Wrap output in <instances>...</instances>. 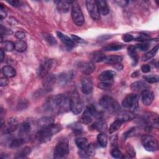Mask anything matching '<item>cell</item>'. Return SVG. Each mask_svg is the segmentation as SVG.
Listing matches in <instances>:
<instances>
[{
  "label": "cell",
  "instance_id": "26",
  "mask_svg": "<svg viewBox=\"0 0 159 159\" xmlns=\"http://www.w3.org/2000/svg\"><path fill=\"white\" fill-rule=\"evenodd\" d=\"M136 47L135 46L130 45L127 48V52L129 55L130 57V58L132 60V64L133 65H136V64L138 62L139 57L137 55V53L136 51Z\"/></svg>",
  "mask_w": 159,
  "mask_h": 159
},
{
  "label": "cell",
  "instance_id": "3",
  "mask_svg": "<svg viewBox=\"0 0 159 159\" xmlns=\"http://www.w3.org/2000/svg\"><path fill=\"white\" fill-rule=\"evenodd\" d=\"M99 103L102 109L111 114L120 113L121 108L119 104L111 96H102L100 99Z\"/></svg>",
  "mask_w": 159,
  "mask_h": 159
},
{
  "label": "cell",
  "instance_id": "36",
  "mask_svg": "<svg viewBox=\"0 0 159 159\" xmlns=\"http://www.w3.org/2000/svg\"><path fill=\"white\" fill-rule=\"evenodd\" d=\"M97 140L99 145L102 147H106L107 144V137L106 134L101 132L97 137Z\"/></svg>",
  "mask_w": 159,
  "mask_h": 159
},
{
  "label": "cell",
  "instance_id": "47",
  "mask_svg": "<svg viewBox=\"0 0 159 159\" xmlns=\"http://www.w3.org/2000/svg\"><path fill=\"white\" fill-rule=\"evenodd\" d=\"M150 39V35L147 34H144V33L140 34L136 38H134L135 40L142 42H143L144 41H146V40H148Z\"/></svg>",
  "mask_w": 159,
  "mask_h": 159
},
{
  "label": "cell",
  "instance_id": "20",
  "mask_svg": "<svg viewBox=\"0 0 159 159\" xmlns=\"http://www.w3.org/2000/svg\"><path fill=\"white\" fill-rule=\"evenodd\" d=\"M73 76V73L71 71L64 72L59 74L57 77V80L60 83L64 84L70 82Z\"/></svg>",
  "mask_w": 159,
  "mask_h": 159
},
{
  "label": "cell",
  "instance_id": "11",
  "mask_svg": "<svg viewBox=\"0 0 159 159\" xmlns=\"http://www.w3.org/2000/svg\"><path fill=\"white\" fill-rule=\"evenodd\" d=\"M32 123L30 120H26L24 121L20 125L19 130V135L20 137L24 139L25 140L28 139L32 132Z\"/></svg>",
  "mask_w": 159,
  "mask_h": 159
},
{
  "label": "cell",
  "instance_id": "17",
  "mask_svg": "<svg viewBox=\"0 0 159 159\" xmlns=\"http://www.w3.org/2000/svg\"><path fill=\"white\" fill-rule=\"evenodd\" d=\"M57 35L61 42L68 48H73L75 47V42L72 40V39L70 38L65 34H63L61 32L57 31Z\"/></svg>",
  "mask_w": 159,
  "mask_h": 159
},
{
  "label": "cell",
  "instance_id": "60",
  "mask_svg": "<svg viewBox=\"0 0 159 159\" xmlns=\"http://www.w3.org/2000/svg\"><path fill=\"white\" fill-rule=\"evenodd\" d=\"M0 56H1V61L2 62L4 60V53L2 48H1L0 50Z\"/></svg>",
  "mask_w": 159,
  "mask_h": 159
},
{
  "label": "cell",
  "instance_id": "33",
  "mask_svg": "<svg viewBox=\"0 0 159 159\" xmlns=\"http://www.w3.org/2000/svg\"><path fill=\"white\" fill-rule=\"evenodd\" d=\"M75 143L76 146L80 150H84L88 145V141L84 137H79L76 139Z\"/></svg>",
  "mask_w": 159,
  "mask_h": 159
},
{
  "label": "cell",
  "instance_id": "25",
  "mask_svg": "<svg viewBox=\"0 0 159 159\" xmlns=\"http://www.w3.org/2000/svg\"><path fill=\"white\" fill-rule=\"evenodd\" d=\"M123 58L120 55H109L105 57L103 62L107 64H118L122 61Z\"/></svg>",
  "mask_w": 159,
  "mask_h": 159
},
{
  "label": "cell",
  "instance_id": "42",
  "mask_svg": "<svg viewBox=\"0 0 159 159\" xmlns=\"http://www.w3.org/2000/svg\"><path fill=\"white\" fill-rule=\"evenodd\" d=\"M143 78L148 83H155L158 81V77L157 75H145Z\"/></svg>",
  "mask_w": 159,
  "mask_h": 159
},
{
  "label": "cell",
  "instance_id": "59",
  "mask_svg": "<svg viewBox=\"0 0 159 159\" xmlns=\"http://www.w3.org/2000/svg\"><path fill=\"white\" fill-rule=\"evenodd\" d=\"M116 2L120 6H126L129 3V1H116Z\"/></svg>",
  "mask_w": 159,
  "mask_h": 159
},
{
  "label": "cell",
  "instance_id": "32",
  "mask_svg": "<svg viewBox=\"0 0 159 159\" xmlns=\"http://www.w3.org/2000/svg\"><path fill=\"white\" fill-rule=\"evenodd\" d=\"M123 123L124 122L121 119L117 118L110 125V127L109 129V134H112L116 131H117V130H119Z\"/></svg>",
  "mask_w": 159,
  "mask_h": 159
},
{
  "label": "cell",
  "instance_id": "53",
  "mask_svg": "<svg viewBox=\"0 0 159 159\" xmlns=\"http://www.w3.org/2000/svg\"><path fill=\"white\" fill-rule=\"evenodd\" d=\"M7 2L9 3L11 5H12L14 7H20L22 6V2L17 0H11V1H7Z\"/></svg>",
  "mask_w": 159,
  "mask_h": 159
},
{
  "label": "cell",
  "instance_id": "51",
  "mask_svg": "<svg viewBox=\"0 0 159 159\" xmlns=\"http://www.w3.org/2000/svg\"><path fill=\"white\" fill-rule=\"evenodd\" d=\"M135 130V128L133 127V128H131L129 130H127V132H125V133H124L123 134V136H122V138H123V140H125L127 138H128L129 137H130L132 134L133 132Z\"/></svg>",
  "mask_w": 159,
  "mask_h": 159
},
{
  "label": "cell",
  "instance_id": "45",
  "mask_svg": "<svg viewBox=\"0 0 159 159\" xmlns=\"http://www.w3.org/2000/svg\"><path fill=\"white\" fill-rule=\"evenodd\" d=\"M112 86V83L108 81H101L98 84V87L101 89H108Z\"/></svg>",
  "mask_w": 159,
  "mask_h": 159
},
{
  "label": "cell",
  "instance_id": "35",
  "mask_svg": "<svg viewBox=\"0 0 159 159\" xmlns=\"http://www.w3.org/2000/svg\"><path fill=\"white\" fill-rule=\"evenodd\" d=\"M25 140L20 137L18 138H14L12 139L9 143V146L11 148H17L20 146H21L24 142Z\"/></svg>",
  "mask_w": 159,
  "mask_h": 159
},
{
  "label": "cell",
  "instance_id": "5",
  "mask_svg": "<svg viewBox=\"0 0 159 159\" xmlns=\"http://www.w3.org/2000/svg\"><path fill=\"white\" fill-rule=\"evenodd\" d=\"M69 153L68 141L66 139H61L56 145L54 152V158H63L65 157Z\"/></svg>",
  "mask_w": 159,
  "mask_h": 159
},
{
  "label": "cell",
  "instance_id": "24",
  "mask_svg": "<svg viewBox=\"0 0 159 159\" xmlns=\"http://www.w3.org/2000/svg\"><path fill=\"white\" fill-rule=\"evenodd\" d=\"M105 57V54L100 51L94 52L90 54V59L93 63H99L103 61Z\"/></svg>",
  "mask_w": 159,
  "mask_h": 159
},
{
  "label": "cell",
  "instance_id": "46",
  "mask_svg": "<svg viewBox=\"0 0 159 159\" xmlns=\"http://www.w3.org/2000/svg\"><path fill=\"white\" fill-rule=\"evenodd\" d=\"M126 152L127 155L130 157H134L135 156V151L134 150V148L130 144H127L126 147Z\"/></svg>",
  "mask_w": 159,
  "mask_h": 159
},
{
  "label": "cell",
  "instance_id": "7",
  "mask_svg": "<svg viewBox=\"0 0 159 159\" xmlns=\"http://www.w3.org/2000/svg\"><path fill=\"white\" fill-rule=\"evenodd\" d=\"M141 143L144 148L149 152H154L158 149L157 139L150 135H143L141 137Z\"/></svg>",
  "mask_w": 159,
  "mask_h": 159
},
{
  "label": "cell",
  "instance_id": "56",
  "mask_svg": "<svg viewBox=\"0 0 159 159\" xmlns=\"http://www.w3.org/2000/svg\"><path fill=\"white\" fill-rule=\"evenodd\" d=\"M7 16V12L6 11L4 10L3 6L1 4V8H0V17H1V19H5Z\"/></svg>",
  "mask_w": 159,
  "mask_h": 159
},
{
  "label": "cell",
  "instance_id": "12",
  "mask_svg": "<svg viewBox=\"0 0 159 159\" xmlns=\"http://www.w3.org/2000/svg\"><path fill=\"white\" fill-rule=\"evenodd\" d=\"M86 5L88 12L91 17V18L94 20H98L99 18V13L98 11L96 1L88 0L86 1Z\"/></svg>",
  "mask_w": 159,
  "mask_h": 159
},
{
  "label": "cell",
  "instance_id": "52",
  "mask_svg": "<svg viewBox=\"0 0 159 159\" xmlns=\"http://www.w3.org/2000/svg\"><path fill=\"white\" fill-rule=\"evenodd\" d=\"M15 37L19 39V40H22V39H24L26 37V35L25 34L24 32H22V31H17L15 33Z\"/></svg>",
  "mask_w": 159,
  "mask_h": 159
},
{
  "label": "cell",
  "instance_id": "9",
  "mask_svg": "<svg viewBox=\"0 0 159 159\" xmlns=\"http://www.w3.org/2000/svg\"><path fill=\"white\" fill-rule=\"evenodd\" d=\"M19 127V121L17 117H12L8 119L4 124H1V133L9 134L14 132Z\"/></svg>",
  "mask_w": 159,
  "mask_h": 159
},
{
  "label": "cell",
  "instance_id": "41",
  "mask_svg": "<svg viewBox=\"0 0 159 159\" xmlns=\"http://www.w3.org/2000/svg\"><path fill=\"white\" fill-rule=\"evenodd\" d=\"M43 37L44 39L50 45H55L57 43V40L51 34H47V33H43Z\"/></svg>",
  "mask_w": 159,
  "mask_h": 159
},
{
  "label": "cell",
  "instance_id": "44",
  "mask_svg": "<svg viewBox=\"0 0 159 159\" xmlns=\"http://www.w3.org/2000/svg\"><path fill=\"white\" fill-rule=\"evenodd\" d=\"M111 155L113 158H122V154L120 152V151L117 148H114L111 150Z\"/></svg>",
  "mask_w": 159,
  "mask_h": 159
},
{
  "label": "cell",
  "instance_id": "54",
  "mask_svg": "<svg viewBox=\"0 0 159 159\" xmlns=\"http://www.w3.org/2000/svg\"><path fill=\"white\" fill-rule=\"evenodd\" d=\"M18 109H25L27 106H28V102L26 100H24V101H21L20 102V103L18 104Z\"/></svg>",
  "mask_w": 159,
  "mask_h": 159
},
{
  "label": "cell",
  "instance_id": "4",
  "mask_svg": "<svg viewBox=\"0 0 159 159\" xmlns=\"http://www.w3.org/2000/svg\"><path fill=\"white\" fill-rule=\"evenodd\" d=\"M83 104L76 90L71 92L70 96V109L75 115L79 114L83 109Z\"/></svg>",
  "mask_w": 159,
  "mask_h": 159
},
{
  "label": "cell",
  "instance_id": "30",
  "mask_svg": "<svg viewBox=\"0 0 159 159\" xmlns=\"http://www.w3.org/2000/svg\"><path fill=\"white\" fill-rule=\"evenodd\" d=\"M2 73L6 77H14L16 75V70L10 65H6L2 68Z\"/></svg>",
  "mask_w": 159,
  "mask_h": 159
},
{
  "label": "cell",
  "instance_id": "49",
  "mask_svg": "<svg viewBox=\"0 0 159 159\" xmlns=\"http://www.w3.org/2000/svg\"><path fill=\"white\" fill-rule=\"evenodd\" d=\"M0 31H1V35H2V36H3V35H11L13 33V32L11 29H8V28L5 27H3L2 25H1Z\"/></svg>",
  "mask_w": 159,
  "mask_h": 159
},
{
  "label": "cell",
  "instance_id": "40",
  "mask_svg": "<svg viewBox=\"0 0 159 159\" xmlns=\"http://www.w3.org/2000/svg\"><path fill=\"white\" fill-rule=\"evenodd\" d=\"M31 152V148L29 147H25V148H22L20 152L17 154L16 157L17 158H24L27 157Z\"/></svg>",
  "mask_w": 159,
  "mask_h": 159
},
{
  "label": "cell",
  "instance_id": "22",
  "mask_svg": "<svg viewBox=\"0 0 159 159\" xmlns=\"http://www.w3.org/2000/svg\"><path fill=\"white\" fill-rule=\"evenodd\" d=\"M96 4L99 14H101L103 16H106L109 14L110 10L106 1L101 0L96 1Z\"/></svg>",
  "mask_w": 159,
  "mask_h": 159
},
{
  "label": "cell",
  "instance_id": "15",
  "mask_svg": "<svg viewBox=\"0 0 159 159\" xmlns=\"http://www.w3.org/2000/svg\"><path fill=\"white\" fill-rule=\"evenodd\" d=\"M80 70L86 75H89L95 70V65L92 61L81 62L79 65Z\"/></svg>",
  "mask_w": 159,
  "mask_h": 159
},
{
  "label": "cell",
  "instance_id": "2",
  "mask_svg": "<svg viewBox=\"0 0 159 159\" xmlns=\"http://www.w3.org/2000/svg\"><path fill=\"white\" fill-rule=\"evenodd\" d=\"M61 130V126L60 124L53 123L48 126L40 128L35 134V138L40 143H46Z\"/></svg>",
  "mask_w": 159,
  "mask_h": 159
},
{
  "label": "cell",
  "instance_id": "38",
  "mask_svg": "<svg viewBox=\"0 0 159 159\" xmlns=\"http://www.w3.org/2000/svg\"><path fill=\"white\" fill-rule=\"evenodd\" d=\"M2 48L6 52H12L15 49V43L9 40L4 41L2 43Z\"/></svg>",
  "mask_w": 159,
  "mask_h": 159
},
{
  "label": "cell",
  "instance_id": "39",
  "mask_svg": "<svg viewBox=\"0 0 159 159\" xmlns=\"http://www.w3.org/2000/svg\"><path fill=\"white\" fill-rule=\"evenodd\" d=\"M135 116H136L135 114L131 112H124V113L119 114V117L117 118L121 119L124 122L125 121L133 119L135 117Z\"/></svg>",
  "mask_w": 159,
  "mask_h": 159
},
{
  "label": "cell",
  "instance_id": "13",
  "mask_svg": "<svg viewBox=\"0 0 159 159\" xmlns=\"http://www.w3.org/2000/svg\"><path fill=\"white\" fill-rule=\"evenodd\" d=\"M43 79L42 84L44 89L47 91H51L53 89L57 80L55 76L53 74L48 73L45 76H44Z\"/></svg>",
  "mask_w": 159,
  "mask_h": 159
},
{
  "label": "cell",
  "instance_id": "6",
  "mask_svg": "<svg viewBox=\"0 0 159 159\" xmlns=\"http://www.w3.org/2000/svg\"><path fill=\"white\" fill-rule=\"evenodd\" d=\"M71 17L73 22L77 26H82L84 22V19L81 8L76 1H73L71 5Z\"/></svg>",
  "mask_w": 159,
  "mask_h": 159
},
{
  "label": "cell",
  "instance_id": "14",
  "mask_svg": "<svg viewBox=\"0 0 159 159\" xmlns=\"http://www.w3.org/2000/svg\"><path fill=\"white\" fill-rule=\"evenodd\" d=\"M81 91L84 94H89L92 93L93 89V84L91 78L84 77L81 79Z\"/></svg>",
  "mask_w": 159,
  "mask_h": 159
},
{
  "label": "cell",
  "instance_id": "19",
  "mask_svg": "<svg viewBox=\"0 0 159 159\" xmlns=\"http://www.w3.org/2000/svg\"><path fill=\"white\" fill-rule=\"evenodd\" d=\"M57 3V9L61 12H63V13H66L67 12L69 11L73 1H69L67 0L65 1H58L56 2Z\"/></svg>",
  "mask_w": 159,
  "mask_h": 159
},
{
  "label": "cell",
  "instance_id": "29",
  "mask_svg": "<svg viewBox=\"0 0 159 159\" xmlns=\"http://www.w3.org/2000/svg\"><path fill=\"white\" fill-rule=\"evenodd\" d=\"M93 120V116L90 112L89 110L86 107L83 112L81 117V122L84 124H89Z\"/></svg>",
  "mask_w": 159,
  "mask_h": 159
},
{
  "label": "cell",
  "instance_id": "57",
  "mask_svg": "<svg viewBox=\"0 0 159 159\" xmlns=\"http://www.w3.org/2000/svg\"><path fill=\"white\" fill-rule=\"evenodd\" d=\"M140 69L143 73H148L150 71V66L149 65L144 64L141 66Z\"/></svg>",
  "mask_w": 159,
  "mask_h": 159
},
{
  "label": "cell",
  "instance_id": "31",
  "mask_svg": "<svg viewBox=\"0 0 159 159\" xmlns=\"http://www.w3.org/2000/svg\"><path fill=\"white\" fill-rule=\"evenodd\" d=\"M91 128L95 130H97L100 132L105 131L107 129V125L106 122L102 120H99L93 123L91 125Z\"/></svg>",
  "mask_w": 159,
  "mask_h": 159
},
{
  "label": "cell",
  "instance_id": "1",
  "mask_svg": "<svg viewBox=\"0 0 159 159\" xmlns=\"http://www.w3.org/2000/svg\"><path fill=\"white\" fill-rule=\"evenodd\" d=\"M44 109L55 114L65 112L70 109V98L61 94L52 96L45 103Z\"/></svg>",
  "mask_w": 159,
  "mask_h": 159
},
{
  "label": "cell",
  "instance_id": "48",
  "mask_svg": "<svg viewBox=\"0 0 159 159\" xmlns=\"http://www.w3.org/2000/svg\"><path fill=\"white\" fill-rule=\"evenodd\" d=\"M150 44L148 42H142L140 43L137 44V45L135 46L136 48L139 49L140 51H146L148 49L150 45Z\"/></svg>",
  "mask_w": 159,
  "mask_h": 159
},
{
  "label": "cell",
  "instance_id": "10",
  "mask_svg": "<svg viewBox=\"0 0 159 159\" xmlns=\"http://www.w3.org/2000/svg\"><path fill=\"white\" fill-rule=\"evenodd\" d=\"M53 64V61L50 58L43 59L39 65L37 69V75L40 78H43L49 73L50 69L52 68Z\"/></svg>",
  "mask_w": 159,
  "mask_h": 159
},
{
  "label": "cell",
  "instance_id": "21",
  "mask_svg": "<svg viewBox=\"0 0 159 159\" xmlns=\"http://www.w3.org/2000/svg\"><path fill=\"white\" fill-rule=\"evenodd\" d=\"M149 88V86L145 83L143 81H135L134 83H133L131 85H130V88L132 91H143V90L145 89H148V88Z\"/></svg>",
  "mask_w": 159,
  "mask_h": 159
},
{
  "label": "cell",
  "instance_id": "28",
  "mask_svg": "<svg viewBox=\"0 0 159 159\" xmlns=\"http://www.w3.org/2000/svg\"><path fill=\"white\" fill-rule=\"evenodd\" d=\"M53 123H54V120L52 117L50 116L43 117L39 119L37 122V124L40 128L48 126Z\"/></svg>",
  "mask_w": 159,
  "mask_h": 159
},
{
  "label": "cell",
  "instance_id": "16",
  "mask_svg": "<svg viewBox=\"0 0 159 159\" xmlns=\"http://www.w3.org/2000/svg\"><path fill=\"white\" fill-rule=\"evenodd\" d=\"M154 98H155V96H154L153 92L149 89L143 90L141 93L142 101L145 106H150L152 103L154 99Z\"/></svg>",
  "mask_w": 159,
  "mask_h": 159
},
{
  "label": "cell",
  "instance_id": "37",
  "mask_svg": "<svg viewBox=\"0 0 159 159\" xmlns=\"http://www.w3.org/2000/svg\"><path fill=\"white\" fill-rule=\"evenodd\" d=\"M15 49L19 52H24L27 49V43L23 40H17L15 43Z\"/></svg>",
  "mask_w": 159,
  "mask_h": 159
},
{
  "label": "cell",
  "instance_id": "50",
  "mask_svg": "<svg viewBox=\"0 0 159 159\" xmlns=\"http://www.w3.org/2000/svg\"><path fill=\"white\" fill-rule=\"evenodd\" d=\"M122 39L125 42H131L132 40H133L134 39V37L132 35H131L130 34H125L123 35Z\"/></svg>",
  "mask_w": 159,
  "mask_h": 159
},
{
  "label": "cell",
  "instance_id": "8",
  "mask_svg": "<svg viewBox=\"0 0 159 159\" xmlns=\"http://www.w3.org/2000/svg\"><path fill=\"white\" fill-rule=\"evenodd\" d=\"M139 99V96L137 94L130 93L124 98L122 101V105L126 109L134 111L138 107Z\"/></svg>",
  "mask_w": 159,
  "mask_h": 159
},
{
  "label": "cell",
  "instance_id": "23",
  "mask_svg": "<svg viewBox=\"0 0 159 159\" xmlns=\"http://www.w3.org/2000/svg\"><path fill=\"white\" fill-rule=\"evenodd\" d=\"M116 75V73L112 70H106L99 76V80L101 81H109L112 80Z\"/></svg>",
  "mask_w": 159,
  "mask_h": 159
},
{
  "label": "cell",
  "instance_id": "61",
  "mask_svg": "<svg viewBox=\"0 0 159 159\" xmlns=\"http://www.w3.org/2000/svg\"><path fill=\"white\" fill-rule=\"evenodd\" d=\"M139 75H140L139 71H135L134 73H133L132 74V77H133V78H135V77L139 76Z\"/></svg>",
  "mask_w": 159,
  "mask_h": 159
},
{
  "label": "cell",
  "instance_id": "18",
  "mask_svg": "<svg viewBox=\"0 0 159 159\" xmlns=\"http://www.w3.org/2000/svg\"><path fill=\"white\" fill-rule=\"evenodd\" d=\"M96 148L95 145L93 143L88 144V147L84 150H81L80 152V155L83 158H88L91 157L95 155Z\"/></svg>",
  "mask_w": 159,
  "mask_h": 159
},
{
  "label": "cell",
  "instance_id": "58",
  "mask_svg": "<svg viewBox=\"0 0 159 159\" xmlns=\"http://www.w3.org/2000/svg\"><path fill=\"white\" fill-rule=\"evenodd\" d=\"M9 83V80L6 77H2L0 79V85L1 86H5Z\"/></svg>",
  "mask_w": 159,
  "mask_h": 159
},
{
  "label": "cell",
  "instance_id": "55",
  "mask_svg": "<svg viewBox=\"0 0 159 159\" xmlns=\"http://www.w3.org/2000/svg\"><path fill=\"white\" fill-rule=\"evenodd\" d=\"M71 38H72V40L74 41V42H76L77 43H84V40L81 39V37L77 36V35H71Z\"/></svg>",
  "mask_w": 159,
  "mask_h": 159
},
{
  "label": "cell",
  "instance_id": "27",
  "mask_svg": "<svg viewBox=\"0 0 159 159\" xmlns=\"http://www.w3.org/2000/svg\"><path fill=\"white\" fill-rule=\"evenodd\" d=\"M124 47V45L121 43L115 42L107 44L102 47V49L106 51H117Z\"/></svg>",
  "mask_w": 159,
  "mask_h": 159
},
{
  "label": "cell",
  "instance_id": "34",
  "mask_svg": "<svg viewBox=\"0 0 159 159\" xmlns=\"http://www.w3.org/2000/svg\"><path fill=\"white\" fill-rule=\"evenodd\" d=\"M158 50V45H156L155 46L152 50H150L149 52H147L146 53H145L142 57V60L143 61H147L148 60H150V58H152V57H153L155 54L157 53V51Z\"/></svg>",
  "mask_w": 159,
  "mask_h": 159
},
{
  "label": "cell",
  "instance_id": "43",
  "mask_svg": "<svg viewBox=\"0 0 159 159\" xmlns=\"http://www.w3.org/2000/svg\"><path fill=\"white\" fill-rule=\"evenodd\" d=\"M69 127L71 128L72 130L75 133H81L83 130V127L80 124L78 123H75V124H71L69 125Z\"/></svg>",
  "mask_w": 159,
  "mask_h": 159
}]
</instances>
